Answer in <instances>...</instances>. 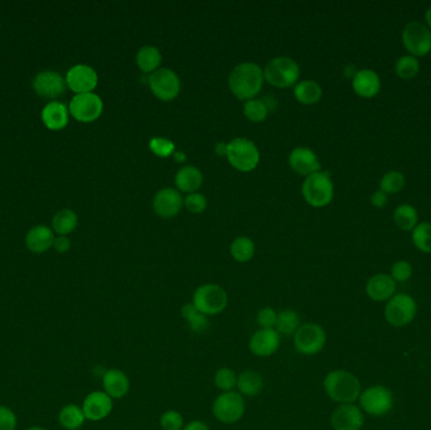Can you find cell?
Instances as JSON below:
<instances>
[{
	"label": "cell",
	"mask_w": 431,
	"mask_h": 430,
	"mask_svg": "<svg viewBox=\"0 0 431 430\" xmlns=\"http://www.w3.org/2000/svg\"><path fill=\"white\" fill-rule=\"evenodd\" d=\"M246 412L245 398L237 391L222 393L213 401V417L224 424H235L243 419Z\"/></svg>",
	"instance_id": "obj_7"
},
{
	"label": "cell",
	"mask_w": 431,
	"mask_h": 430,
	"mask_svg": "<svg viewBox=\"0 0 431 430\" xmlns=\"http://www.w3.org/2000/svg\"><path fill=\"white\" fill-rule=\"evenodd\" d=\"M42 121L49 130L65 129L68 124V109L59 101H51L42 110Z\"/></svg>",
	"instance_id": "obj_24"
},
{
	"label": "cell",
	"mask_w": 431,
	"mask_h": 430,
	"mask_svg": "<svg viewBox=\"0 0 431 430\" xmlns=\"http://www.w3.org/2000/svg\"><path fill=\"white\" fill-rule=\"evenodd\" d=\"M173 155H174V158H176V160H177V162H179V163H183V162H186V160H187V155H186L183 152H181V150H178V152H174V154H173Z\"/></svg>",
	"instance_id": "obj_52"
},
{
	"label": "cell",
	"mask_w": 431,
	"mask_h": 430,
	"mask_svg": "<svg viewBox=\"0 0 431 430\" xmlns=\"http://www.w3.org/2000/svg\"><path fill=\"white\" fill-rule=\"evenodd\" d=\"M418 311L416 301L408 294H395L384 308V317L394 327H403L413 322Z\"/></svg>",
	"instance_id": "obj_11"
},
{
	"label": "cell",
	"mask_w": 431,
	"mask_h": 430,
	"mask_svg": "<svg viewBox=\"0 0 431 430\" xmlns=\"http://www.w3.org/2000/svg\"><path fill=\"white\" fill-rule=\"evenodd\" d=\"M299 76H301L299 65L290 57L272 59L264 68V78L270 85L279 89H286L294 86Z\"/></svg>",
	"instance_id": "obj_4"
},
{
	"label": "cell",
	"mask_w": 431,
	"mask_h": 430,
	"mask_svg": "<svg viewBox=\"0 0 431 430\" xmlns=\"http://www.w3.org/2000/svg\"><path fill=\"white\" fill-rule=\"evenodd\" d=\"M54 236L52 230L41 225L36 226L25 236V245L32 253H43L54 246Z\"/></svg>",
	"instance_id": "obj_25"
},
{
	"label": "cell",
	"mask_w": 431,
	"mask_h": 430,
	"mask_svg": "<svg viewBox=\"0 0 431 430\" xmlns=\"http://www.w3.org/2000/svg\"><path fill=\"white\" fill-rule=\"evenodd\" d=\"M149 88L157 99L174 100L181 91V80L171 68H159L149 76Z\"/></svg>",
	"instance_id": "obj_10"
},
{
	"label": "cell",
	"mask_w": 431,
	"mask_h": 430,
	"mask_svg": "<svg viewBox=\"0 0 431 430\" xmlns=\"http://www.w3.org/2000/svg\"><path fill=\"white\" fill-rule=\"evenodd\" d=\"M264 70L253 62L236 66L229 77L231 92L240 100H253L264 85Z\"/></svg>",
	"instance_id": "obj_1"
},
{
	"label": "cell",
	"mask_w": 431,
	"mask_h": 430,
	"mask_svg": "<svg viewBox=\"0 0 431 430\" xmlns=\"http://www.w3.org/2000/svg\"><path fill=\"white\" fill-rule=\"evenodd\" d=\"M418 211L415 207L411 205H400L394 213V221L395 224L403 231H411L416 227L418 225Z\"/></svg>",
	"instance_id": "obj_34"
},
{
	"label": "cell",
	"mask_w": 431,
	"mask_h": 430,
	"mask_svg": "<svg viewBox=\"0 0 431 430\" xmlns=\"http://www.w3.org/2000/svg\"><path fill=\"white\" fill-rule=\"evenodd\" d=\"M184 205L186 208L188 210L190 213H202L207 208V198L205 196L201 193H190L187 195L186 200H184Z\"/></svg>",
	"instance_id": "obj_46"
},
{
	"label": "cell",
	"mask_w": 431,
	"mask_h": 430,
	"mask_svg": "<svg viewBox=\"0 0 431 430\" xmlns=\"http://www.w3.org/2000/svg\"><path fill=\"white\" fill-rule=\"evenodd\" d=\"M227 160L240 172H251L260 162L259 149L254 142L246 138H236L227 144Z\"/></svg>",
	"instance_id": "obj_6"
},
{
	"label": "cell",
	"mask_w": 431,
	"mask_h": 430,
	"mask_svg": "<svg viewBox=\"0 0 431 430\" xmlns=\"http://www.w3.org/2000/svg\"><path fill=\"white\" fill-rule=\"evenodd\" d=\"M18 417L12 407L0 405V430H16Z\"/></svg>",
	"instance_id": "obj_44"
},
{
	"label": "cell",
	"mask_w": 431,
	"mask_h": 430,
	"mask_svg": "<svg viewBox=\"0 0 431 430\" xmlns=\"http://www.w3.org/2000/svg\"><path fill=\"white\" fill-rule=\"evenodd\" d=\"M149 149L152 150V153L158 155L160 158H166L171 157L176 152V145L171 142V139L157 136L150 139L149 142Z\"/></svg>",
	"instance_id": "obj_41"
},
{
	"label": "cell",
	"mask_w": 431,
	"mask_h": 430,
	"mask_svg": "<svg viewBox=\"0 0 431 430\" xmlns=\"http://www.w3.org/2000/svg\"><path fill=\"white\" fill-rule=\"evenodd\" d=\"M183 430H211V428L202 420H192L184 425Z\"/></svg>",
	"instance_id": "obj_49"
},
{
	"label": "cell",
	"mask_w": 431,
	"mask_h": 430,
	"mask_svg": "<svg viewBox=\"0 0 431 430\" xmlns=\"http://www.w3.org/2000/svg\"><path fill=\"white\" fill-rule=\"evenodd\" d=\"M66 80L54 71H42L33 80V89L44 99H57L65 94Z\"/></svg>",
	"instance_id": "obj_18"
},
{
	"label": "cell",
	"mask_w": 431,
	"mask_h": 430,
	"mask_svg": "<svg viewBox=\"0 0 431 430\" xmlns=\"http://www.w3.org/2000/svg\"><path fill=\"white\" fill-rule=\"evenodd\" d=\"M192 304L208 317L224 312L229 304V295L217 284H205L195 289Z\"/></svg>",
	"instance_id": "obj_5"
},
{
	"label": "cell",
	"mask_w": 431,
	"mask_h": 430,
	"mask_svg": "<svg viewBox=\"0 0 431 430\" xmlns=\"http://www.w3.org/2000/svg\"><path fill=\"white\" fill-rule=\"evenodd\" d=\"M413 245L415 248L420 250L421 253H431V224L430 222H423L416 225L413 230Z\"/></svg>",
	"instance_id": "obj_38"
},
{
	"label": "cell",
	"mask_w": 431,
	"mask_h": 430,
	"mask_svg": "<svg viewBox=\"0 0 431 430\" xmlns=\"http://www.w3.org/2000/svg\"><path fill=\"white\" fill-rule=\"evenodd\" d=\"M237 376L236 372L230 367H221L214 374V385L222 393L233 391L237 385Z\"/></svg>",
	"instance_id": "obj_40"
},
{
	"label": "cell",
	"mask_w": 431,
	"mask_h": 430,
	"mask_svg": "<svg viewBox=\"0 0 431 430\" xmlns=\"http://www.w3.org/2000/svg\"><path fill=\"white\" fill-rule=\"evenodd\" d=\"M160 428L163 430H183V415L177 410H166L160 417Z\"/></svg>",
	"instance_id": "obj_42"
},
{
	"label": "cell",
	"mask_w": 431,
	"mask_h": 430,
	"mask_svg": "<svg viewBox=\"0 0 431 430\" xmlns=\"http://www.w3.org/2000/svg\"><path fill=\"white\" fill-rule=\"evenodd\" d=\"M281 338L275 328H260L250 337L248 348L256 357H270L280 347Z\"/></svg>",
	"instance_id": "obj_15"
},
{
	"label": "cell",
	"mask_w": 431,
	"mask_h": 430,
	"mask_svg": "<svg viewBox=\"0 0 431 430\" xmlns=\"http://www.w3.org/2000/svg\"><path fill=\"white\" fill-rule=\"evenodd\" d=\"M352 88L356 94L363 99H372L381 90V78L371 68L358 70L352 80Z\"/></svg>",
	"instance_id": "obj_22"
},
{
	"label": "cell",
	"mask_w": 431,
	"mask_h": 430,
	"mask_svg": "<svg viewBox=\"0 0 431 430\" xmlns=\"http://www.w3.org/2000/svg\"><path fill=\"white\" fill-rule=\"evenodd\" d=\"M365 418L360 407L355 404H341L332 412L331 424L333 430H360Z\"/></svg>",
	"instance_id": "obj_17"
},
{
	"label": "cell",
	"mask_w": 431,
	"mask_h": 430,
	"mask_svg": "<svg viewBox=\"0 0 431 430\" xmlns=\"http://www.w3.org/2000/svg\"><path fill=\"white\" fill-rule=\"evenodd\" d=\"M102 389L111 399H123L130 390V380L120 369H109L102 375Z\"/></svg>",
	"instance_id": "obj_21"
},
{
	"label": "cell",
	"mask_w": 431,
	"mask_h": 430,
	"mask_svg": "<svg viewBox=\"0 0 431 430\" xmlns=\"http://www.w3.org/2000/svg\"><path fill=\"white\" fill-rule=\"evenodd\" d=\"M301 326V317L296 311L286 308L278 313L275 330L280 336H294Z\"/></svg>",
	"instance_id": "obj_32"
},
{
	"label": "cell",
	"mask_w": 431,
	"mask_h": 430,
	"mask_svg": "<svg viewBox=\"0 0 431 430\" xmlns=\"http://www.w3.org/2000/svg\"><path fill=\"white\" fill-rule=\"evenodd\" d=\"M395 71L397 76L402 80H413V77L418 76L420 71L419 59L411 54L402 56L396 62Z\"/></svg>",
	"instance_id": "obj_37"
},
{
	"label": "cell",
	"mask_w": 431,
	"mask_h": 430,
	"mask_svg": "<svg viewBox=\"0 0 431 430\" xmlns=\"http://www.w3.org/2000/svg\"><path fill=\"white\" fill-rule=\"evenodd\" d=\"M366 292L372 301H390L396 293V282L389 274H377L367 282Z\"/></svg>",
	"instance_id": "obj_23"
},
{
	"label": "cell",
	"mask_w": 431,
	"mask_h": 430,
	"mask_svg": "<svg viewBox=\"0 0 431 430\" xmlns=\"http://www.w3.org/2000/svg\"><path fill=\"white\" fill-rule=\"evenodd\" d=\"M411 275H413V266L406 260L396 261L391 268V277L399 283L408 282Z\"/></svg>",
	"instance_id": "obj_43"
},
{
	"label": "cell",
	"mask_w": 431,
	"mask_h": 430,
	"mask_svg": "<svg viewBox=\"0 0 431 430\" xmlns=\"http://www.w3.org/2000/svg\"><path fill=\"white\" fill-rule=\"evenodd\" d=\"M216 153L221 155V157H226V154H227V144H225V143H219V144L216 145Z\"/></svg>",
	"instance_id": "obj_51"
},
{
	"label": "cell",
	"mask_w": 431,
	"mask_h": 430,
	"mask_svg": "<svg viewBox=\"0 0 431 430\" xmlns=\"http://www.w3.org/2000/svg\"><path fill=\"white\" fill-rule=\"evenodd\" d=\"M81 407L86 420L101 422L113 412L114 400L104 390L92 391L85 398Z\"/></svg>",
	"instance_id": "obj_16"
},
{
	"label": "cell",
	"mask_w": 431,
	"mask_h": 430,
	"mask_svg": "<svg viewBox=\"0 0 431 430\" xmlns=\"http://www.w3.org/2000/svg\"><path fill=\"white\" fill-rule=\"evenodd\" d=\"M104 104L94 92L76 95L70 102V114L80 123H92L100 118Z\"/></svg>",
	"instance_id": "obj_13"
},
{
	"label": "cell",
	"mask_w": 431,
	"mask_h": 430,
	"mask_svg": "<svg viewBox=\"0 0 431 430\" xmlns=\"http://www.w3.org/2000/svg\"><path fill=\"white\" fill-rule=\"evenodd\" d=\"M387 195L382 192L381 189H377L372 196H371V203H372V206L376 207V208H384L386 205H387Z\"/></svg>",
	"instance_id": "obj_48"
},
{
	"label": "cell",
	"mask_w": 431,
	"mask_h": 430,
	"mask_svg": "<svg viewBox=\"0 0 431 430\" xmlns=\"http://www.w3.org/2000/svg\"><path fill=\"white\" fill-rule=\"evenodd\" d=\"M174 182L181 192L190 195V193H195L198 189H201L203 176L198 168L187 165L178 171Z\"/></svg>",
	"instance_id": "obj_26"
},
{
	"label": "cell",
	"mask_w": 431,
	"mask_h": 430,
	"mask_svg": "<svg viewBox=\"0 0 431 430\" xmlns=\"http://www.w3.org/2000/svg\"><path fill=\"white\" fill-rule=\"evenodd\" d=\"M182 318L188 323L189 328L192 332L202 335L210 328V318L206 314H203L201 311H198L192 303L184 304L181 309Z\"/></svg>",
	"instance_id": "obj_30"
},
{
	"label": "cell",
	"mask_w": 431,
	"mask_h": 430,
	"mask_svg": "<svg viewBox=\"0 0 431 430\" xmlns=\"http://www.w3.org/2000/svg\"><path fill=\"white\" fill-rule=\"evenodd\" d=\"M162 54L159 49L153 46H144L136 54V65L144 73H153L159 70Z\"/></svg>",
	"instance_id": "obj_29"
},
{
	"label": "cell",
	"mask_w": 431,
	"mask_h": 430,
	"mask_svg": "<svg viewBox=\"0 0 431 430\" xmlns=\"http://www.w3.org/2000/svg\"><path fill=\"white\" fill-rule=\"evenodd\" d=\"M243 114L253 123H262L269 115V109L264 101L253 99L245 102Z\"/></svg>",
	"instance_id": "obj_39"
},
{
	"label": "cell",
	"mask_w": 431,
	"mask_h": 430,
	"mask_svg": "<svg viewBox=\"0 0 431 430\" xmlns=\"http://www.w3.org/2000/svg\"><path fill=\"white\" fill-rule=\"evenodd\" d=\"M25 430H47L46 428H43V426H40V425H35V426H30L28 429Z\"/></svg>",
	"instance_id": "obj_54"
},
{
	"label": "cell",
	"mask_w": 431,
	"mask_h": 430,
	"mask_svg": "<svg viewBox=\"0 0 431 430\" xmlns=\"http://www.w3.org/2000/svg\"><path fill=\"white\" fill-rule=\"evenodd\" d=\"M77 225H78V217L76 213L68 208L61 210L56 213L52 221L54 232H57L61 236L70 235L75 231Z\"/></svg>",
	"instance_id": "obj_33"
},
{
	"label": "cell",
	"mask_w": 431,
	"mask_h": 430,
	"mask_svg": "<svg viewBox=\"0 0 431 430\" xmlns=\"http://www.w3.org/2000/svg\"><path fill=\"white\" fill-rule=\"evenodd\" d=\"M425 19L426 23H427V28L431 30V6H429V9L426 11Z\"/></svg>",
	"instance_id": "obj_53"
},
{
	"label": "cell",
	"mask_w": 431,
	"mask_h": 430,
	"mask_svg": "<svg viewBox=\"0 0 431 430\" xmlns=\"http://www.w3.org/2000/svg\"><path fill=\"white\" fill-rule=\"evenodd\" d=\"M402 43L413 57H425L431 52V30L420 22L406 24L402 30Z\"/></svg>",
	"instance_id": "obj_9"
},
{
	"label": "cell",
	"mask_w": 431,
	"mask_h": 430,
	"mask_svg": "<svg viewBox=\"0 0 431 430\" xmlns=\"http://www.w3.org/2000/svg\"><path fill=\"white\" fill-rule=\"evenodd\" d=\"M231 255L237 263H248L254 258L255 244L248 237H238L231 245Z\"/></svg>",
	"instance_id": "obj_35"
},
{
	"label": "cell",
	"mask_w": 431,
	"mask_h": 430,
	"mask_svg": "<svg viewBox=\"0 0 431 430\" xmlns=\"http://www.w3.org/2000/svg\"><path fill=\"white\" fill-rule=\"evenodd\" d=\"M357 71H358V70H356L355 66H347V67L344 68V76L347 77V78H351V80H353V77L356 76Z\"/></svg>",
	"instance_id": "obj_50"
},
{
	"label": "cell",
	"mask_w": 431,
	"mask_h": 430,
	"mask_svg": "<svg viewBox=\"0 0 431 430\" xmlns=\"http://www.w3.org/2000/svg\"><path fill=\"white\" fill-rule=\"evenodd\" d=\"M184 200L177 189H163L154 196V213L163 218H171L181 213Z\"/></svg>",
	"instance_id": "obj_19"
},
{
	"label": "cell",
	"mask_w": 431,
	"mask_h": 430,
	"mask_svg": "<svg viewBox=\"0 0 431 430\" xmlns=\"http://www.w3.org/2000/svg\"><path fill=\"white\" fill-rule=\"evenodd\" d=\"M257 324L261 328H275L278 312L272 306H264L257 312Z\"/></svg>",
	"instance_id": "obj_45"
},
{
	"label": "cell",
	"mask_w": 431,
	"mask_h": 430,
	"mask_svg": "<svg viewBox=\"0 0 431 430\" xmlns=\"http://www.w3.org/2000/svg\"><path fill=\"white\" fill-rule=\"evenodd\" d=\"M289 165L291 169L301 174L309 177L317 172H320V163H319L317 154L314 153L309 148H296L289 155Z\"/></svg>",
	"instance_id": "obj_20"
},
{
	"label": "cell",
	"mask_w": 431,
	"mask_h": 430,
	"mask_svg": "<svg viewBox=\"0 0 431 430\" xmlns=\"http://www.w3.org/2000/svg\"><path fill=\"white\" fill-rule=\"evenodd\" d=\"M405 183H406V179L401 172L390 171L381 178L380 189L386 195H396L401 192L405 187Z\"/></svg>",
	"instance_id": "obj_36"
},
{
	"label": "cell",
	"mask_w": 431,
	"mask_h": 430,
	"mask_svg": "<svg viewBox=\"0 0 431 430\" xmlns=\"http://www.w3.org/2000/svg\"><path fill=\"white\" fill-rule=\"evenodd\" d=\"M360 405L372 417H382L394 407L392 393L384 386H371L360 395Z\"/></svg>",
	"instance_id": "obj_12"
},
{
	"label": "cell",
	"mask_w": 431,
	"mask_h": 430,
	"mask_svg": "<svg viewBox=\"0 0 431 430\" xmlns=\"http://www.w3.org/2000/svg\"><path fill=\"white\" fill-rule=\"evenodd\" d=\"M325 393L332 400L339 404H353L360 399V380L346 370H333L325 376L323 381Z\"/></svg>",
	"instance_id": "obj_2"
},
{
	"label": "cell",
	"mask_w": 431,
	"mask_h": 430,
	"mask_svg": "<svg viewBox=\"0 0 431 430\" xmlns=\"http://www.w3.org/2000/svg\"><path fill=\"white\" fill-rule=\"evenodd\" d=\"M66 83L76 95L89 94L96 89L99 83V76L92 67L76 65L67 72Z\"/></svg>",
	"instance_id": "obj_14"
},
{
	"label": "cell",
	"mask_w": 431,
	"mask_h": 430,
	"mask_svg": "<svg viewBox=\"0 0 431 430\" xmlns=\"http://www.w3.org/2000/svg\"><path fill=\"white\" fill-rule=\"evenodd\" d=\"M323 90L319 83L312 80H305L301 83H296L294 89V96L296 101H299L303 105H314L322 99Z\"/></svg>",
	"instance_id": "obj_31"
},
{
	"label": "cell",
	"mask_w": 431,
	"mask_h": 430,
	"mask_svg": "<svg viewBox=\"0 0 431 430\" xmlns=\"http://www.w3.org/2000/svg\"><path fill=\"white\" fill-rule=\"evenodd\" d=\"M293 342L299 354L314 356L324 348L327 335L320 324L309 322L301 324L299 330H296V335L293 336Z\"/></svg>",
	"instance_id": "obj_8"
},
{
	"label": "cell",
	"mask_w": 431,
	"mask_h": 430,
	"mask_svg": "<svg viewBox=\"0 0 431 430\" xmlns=\"http://www.w3.org/2000/svg\"><path fill=\"white\" fill-rule=\"evenodd\" d=\"M54 248L57 253H67L71 249V241L66 236H59L57 239H54Z\"/></svg>",
	"instance_id": "obj_47"
},
{
	"label": "cell",
	"mask_w": 431,
	"mask_h": 430,
	"mask_svg": "<svg viewBox=\"0 0 431 430\" xmlns=\"http://www.w3.org/2000/svg\"><path fill=\"white\" fill-rule=\"evenodd\" d=\"M301 193L310 206H328L334 197V184L328 172H317L303 183Z\"/></svg>",
	"instance_id": "obj_3"
},
{
	"label": "cell",
	"mask_w": 431,
	"mask_h": 430,
	"mask_svg": "<svg viewBox=\"0 0 431 430\" xmlns=\"http://www.w3.org/2000/svg\"><path fill=\"white\" fill-rule=\"evenodd\" d=\"M59 422L66 430H78L86 422L83 407L76 404H67L59 410Z\"/></svg>",
	"instance_id": "obj_28"
},
{
	"label": "cell",
	"mask_w": 431,
	"mask_h": 430,
	"mask_svg": "<svg viewBox=\"0 0 431 430\" xmlns=\"http://www.w3.org/2000/svg\"><path fill=\"white\" fill-rule=\"evenodd\" d=\"M236 388L243 398H254L264 389V378L260 372L245 370L237 376Z\"/></svg>",
	"instance_id": "obj_27"
}]
</instances>
